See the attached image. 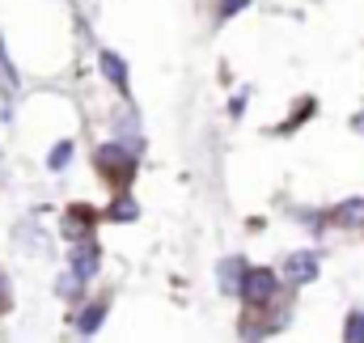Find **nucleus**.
Wrapping results in <instances>:
<instances>
[{"label":"nucleus","mask_w":364,"mask_h":343,"mask_svg":"<svg viewBox=\"0 0 364 343\" xmlns=\"http://www.w3.org/2000/svg\"><path fill=\"white\" fill-rule=\"evenodd\" d=\"M242 280H246V263L242 258H225L220 263V288L233 292V288H242Z\"/></svg>","instance_id":"0eeeda50"},{"label":"nucleus","mask_w":364,"mask_h":343,"mask_svg":"<svg viewBox=\"0 0 364 343\" xmlns=\"http://www.w3.org/2000/svg\"><path fill=\"white\" fill-rule=\"evenodd\" d=\"M97 263H102L97 242H93V238H81V242L73 246V275H77V280H90V275H97Z\"/></svg>","instance_id":"7ed1b4c3"},{"label":"nucleus","mask_w":364,"mask_h":343,"mask_svg":"<svg viewBox=\"0 0 364 343\" xmlns=\"http://www.w3.org/2000/svg\"><path fill=\"white\" fill-rule=\"evenodd\" d=\"M132 216H136V199L119 195V199L110 204V221H132Z\"/></svg>","instance_id":"9b49d317"},{"label":"nucleus","mask_w":364,"mask_h":343,"mask_svg":"<svg viewBox=\"0 0 364 343\" xmlns=\"http://www.w3.org/2000/svg\"><path fill=\"white\" fill-rule=\"evenodd\" d=\"M68 162H73V140H60V144L51 149V157H47V166H51V170H64Z\"/></svg>","instance_id":"9d476101"},{"label":"nucleus","mask_w":364,"mask_h":343,"mask_svg":"<svg viewBox=\"0 0 364 343\" xmlns=\"http://www.w3.org/2000/svg\"><path fill=\"white\" fill-rule=\"evenodd\" d=\"M97 64H102V73H106V81L114 89H127V64H123V56H114V51H102L97 56Z\"/></svg>","instance_id":"423d86ee"},{"label":"nucleus","mask_w":364,"mask_h":343,"mask_svg":"<svg viewBox=\"0 0 364 343\" xmlns=\"http://www.w3.org/2000/svg\"><path fill=\"white\" fill-rule=\"evenodd\" d=\"M102 322H106V301H93V305H85V310L77 314V327H81L85 335H93Z\"/></svg>","instance_id":"6e6552de"},{"label":"nucleus","mask_w":364,"mask_h":343,"mask_svg":"<svg viewBox=\"0 0 364 343\" xmlns=\"http://www.w3.org/2000/svg\"><path fill=\"white\" fill-rule=\"evenodd\" d=\"M343 343H364V314L356 310L352 318H348V331H343Z\"/></svg>","instance_id":"f8f14e48"},{"label":"nucleus","mask_w":364,"mask_h":343,"mask_svg":"<svg viewBox=\"0 0 364 343\" xmlns=\"http://www.w3.org/2000/svg\"><path fill=\"white\" fill-rule=\"evenodd\" d=\"M81 284H85V280H77L73 271H68V275H60V297H77V292H81Z\"/></svg>","instance_id":"ddd939ff"},{"label":"nucleus","mask_w":364,"mask_h":343,"mask_svg":"<svg viewBox=\"0 0 364 343\" xmlns=\"http://www.w3.org/2000/svg\"><path fill=\"white\" fill-rule=\"evenodd\" d=\"M335 221H339V225H356V221H364V199H348L343 208H335Z\"/></svg>","instance_id":"1a4fd4ad"},{"label":"nucleus","mask_w":364,"mask_h":343,"mask_svg":"<svg viewBox=\"0 0 364 343\" xmlns=\"http://www.w3.org/2000/svg\"><path fill=\"white\" fill-rule=\"evenodd\" d=\"M275 288H279V280H275L272 267H255V271H246V280H242V297H246V305L250 310H263L267 301L275 297Z\"/></svg>","instance_id":"f03ea898"},{"label":"nucleus","mask_w":364,"mask_h":343,"mask_svg":"<svg viewBox=\"0 0 364 343\" xmlns=\"http://www.w3.org/2000/svg\"><path fill=\"white\" fill-rule=\"evenodd\" d=\"M93 221H97V212H93L90 204H73V208L64 212V233H68L73 242H81V238H90Z\"/></svg>","instance_id":"20e7f679"},{"label":"nucleus","mask_w":364,"mask_h":343,"mask_svg":"<svg viewBox=\"0 0 364 343\" xmlns=\"http://www.w3.org/2000/svg\"><path fill=\"white\" fill-rule=\"evenodd\" d=\"M97 170L106 174L110 182H127L136 174V153L132 144H102L97 149Z\"/></svg>","instance_id":"f257e3e1"},{"label":"nucleus","mask_w":364,"mask_h":343,"mask_svg":"<svg viewBox=\"0 0 364 343\" xmlns=\"http://www.w3.org/2000/svg\"><path fill=\"white\" fill-rule=\"evenodd\" d=\"M288 280L292 284H309V280H318V255H309V250H301V255L288 258Z\"/></svg>","instance_id":"39448f33"}]
</instances>
